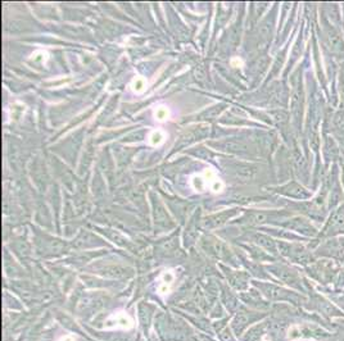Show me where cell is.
Masks as SVG:
<instances>
[{
  "label": "cell",
  "instance_id": "7",
  "mask_svg": "<svg viewBox=\"0 0 344 341\" xmlns=\"http://www.w3.org/2000/svg\"><path fill=\"white\" fill-rule=\"evenodd\" d=\"M165 139H166L165 132H162V131H159V130H156L150 133L149 137H148V141H149V144L152 146H158V145H161L163 141H165Z\"/></svg>",
  "mask_w": 344,
  "mask_h": 341
},
{
  "label": "cell",
  "instance_id": "8",
  "mask_svg": "<svg viewBox=\"0 0 344 341\" xmlns=\"http://www.w3.org/2000/svg\"><path fill=\"white\" fill-rule=\"evenodd\" d=\"M146 88V81L143 77H137L133 82V90L135 93H141Z\"/></svg>",
  "mask_w": 344,
  "mask_h": 341
},
{
  "label": "cell",
  "instance_id": "10",
  "mask_svg": "<svg viewBox=\"0 0 344 341\" xmlns=\"http://www.w3.org/2000/svg\"><path fill=\"white\" fill-rule=\"evenodd\" d=\"M339 89H341V94L344 101V62L341 63V68H339Z\"/></svg>",
  "mask_w": 344,
  "mask_h": 341
},
{
  "label": "cell",
  "instance_id": "1",
  "mask_svg": "<svg viewBox=\"0 0 344 341\" xmlns=\"http://www.w3.org/2000/svg\"><path fill=\"white\" fill-rule=\"evenodd\" d=\"M321 36L325 48L328 49L329 54L337 58L338 61L344 62V37L342 35L339 27L330 22V21L321 13Z\"/></svg>",
  "mask_w": 344,
  "mask_h": 341
},
{
  "label": "cell",
  "instance_id": "2",
  "mask_svg": "<svg viewBox=\"0 0 344 341\" xmlns=\"http://www.w3.org/2000/svg\"><path fill=\"white\" fill-rule=\"evenodd\" d=\"M321 150L322 156H324L325 166L328 167L330 164H335L338 160H341L342 149L337 139L331 133L322 131V140H321Z\"/></svg>",
  "mask_w": 344,
  "mask_h": 341
},
{
  "label": "cell",
  "instance_id": "3",
  "mask_svg": "<svg viewBox=\"0 0 344 341\" xmlns=\"http://www.w3.org/2000/svg\"><path fill=\"white\" fill-rule=\"evenodd\" d=\"M104 327L107 330H114V328H122V330H130L134 327V319L124 310H118L109 315L104 323Z\"/></svg>",
  "mask_w": 344,
  "mask_h": 341
},
{
  "label": "cell",
  "instance_id": "5",
  "mask_svg": "<svg viewBox=\"0 0 344 341\" xmlns=\"http://www.w3.org/2000/svg\"><path fill=\"white\" fill-rule=\"evenodd\" d=\"M344 226V203L339 205L333 213H331L330 218H329L328 223L325 226V232L326 234H331V232H337L341 230Z\"/></svg>",
  "mask_w": 344,
  "mask_h": 341
},
{
  "label": "cell",
  "instance_id": "11",
  "mask_svg": "<svg viewBox=\"0 0 344 341\" xmlns=\"http://www.w3.org/2000/svg\"><path fill=\"white\" fill-rule=\"evenodd\" d=\"M58 341H75V338H73V336H71V335H66V336H63V338L59 339Z\"/></svg>",
  "mask_w": 344,
  "mask_h": 341
},
{
  "label": "cell",
  "instance_id": "6",
  "mask_svg": "<svg viewBox=\"0 0 344 341\" xmlns=\"http://www.w3.org/2000/svg\"><path fill=\"white\" fill-rule=\"evenodd\" d=\"M173 281H175V273L172 272V271H165V272L159 276V279H157V282H158L157 292H158L161 296L169 295L170 291H171Z\"/></svg>",
  "mask_w": 344,
  "mask_h": 341
},
{
  "label": "cell",
  "instance_id": "9",
  "mask_svg": "<svg viewBox=\"0 0 344 341\" xmlns=\"http://www.w3.org/2000/svg\"><path fill=\"white\" fill-rule=\"evenodd\" d=\"M169 108L165 107V105H161V107H158L156 109V118L158 121H166L169 118Z\"/></svg>",
  "mask_w": 344,
  "mask_h": 341
},
{
  "label": "cell",
  "instance_id": "4",
  "mask_svg": "<svg viewBox=\"0 0 344 341\" xmlns=\"http://www.w3.org/2000/svg\"><path fill=\"white\" fill-rule=\"evenodd\" d=\"M201 177L203 180V182H205L206 187L209 188L212 192H221L224 190V182L221 181L217 173L214 172V169H205V172L202 173Z\"/></svg>",
  "mask_w": 344,
  "mask_h": 341
}]
</instances>
